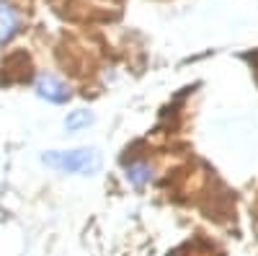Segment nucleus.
I'll return each instance as SVG.
<instances>
[{"instance_id":"3","label":"nucleus","mask_w":258,"mask_h":256,"mask_svg":"<svg viewBox=\"0 0 258 256\" xmlns=\"http://www.w3.org/2000/svg\"><path fill=\"white\" fill-rule=\"evenodd\" d=\"M18 31V13L11 3H6V0H0V47L6 44V41H11Z\"/></svg>"},{"instance_id":"4","label":"nucleus","mask_w":258,"mask_h":256,"mask_svg":"<svg viewBox=\"0 0 258 256\" xmlns=\"http://www.w3.org/2000/svg\"><path fill=\"white\" fill-rule=\"evenodd\" d=\"M124 176L132 186H145L150 179H153V168H150V163H145V161H132V163H126Z\"/></svg>"},{"instance_id":"1","label":"nucleus","mask_w":258,"mask_h":256,"mask_svg":"<svg viewBox=\"0 0 258 256\" xmlns=\"http://www.w3.org/2000/svg\"><path fill=\"white\" fill-rule=\"evenodd\" d=\"M49 168L62 171V174H96L101 168V156L93 147H78V150H49L41 156Z\"/></svg>"},{"instance_id":"5","label":"nucleus","mask_w":258,"mask_h":256,"mask_svg":"<svg viewBox=\"0 0 258 256\" xmlns=\"http://www.w3.org/2000/svg\"><path fill=\"white\" fill-rule=\"evenodd\" d=\"M93 122V114L91 112H85V109H78V112H70L68 119H64V127H68L70 132H78L83 130V127H88Z\"/></svg>"},{"instance_id":"2","label":"nucleus","mask_w":258,"mask_h":256,"mask_svg":"<svg viewBox=\"0 0 258 256\" xmlns=\"http://www.w3.org/2000/svg\"><path fill=\"white\" fill-rule=\"evenodd\" d=\"M36 93L41 98L52 101V104H64V101L70 98V88H68V85H64L59 78L47 75V73L36 78Z\"/></svg>"}]
</instances>
